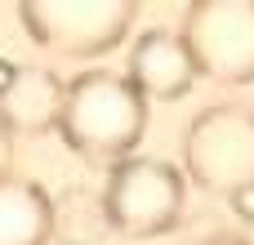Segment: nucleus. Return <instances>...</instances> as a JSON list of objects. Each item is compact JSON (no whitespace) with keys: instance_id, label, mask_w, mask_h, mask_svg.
I'll list each match as a JSON object with an SVG mask.
<instances>
[{"instance_id":"nucleus-9","label":"nucleus","mask_w":254,"mask_h":245,"mask_svg":"<svg viewBox=\"0 0 254 245\" xmlns=\"http://www.w3.org/2000/svg\"><path fill=\"white\" fill-rule=\"evenodd\" d=\"M228 210H232V214L241 219V228H250V223H254V183L228 196Z\"/></svg>"},{"instance_id":"nucleus-11","label":"nucleus","mask_w":254,"mask_h":245,"mask_svg":"<svg viewBox=\"0 0 254 245\" xmlns=\"http://www.w3.org/2000/svg\"><path fill=\"white\" fill-rule=\"evenodd\" d=\"M18 67H22V62H13V58H0V94H4V89L13 85V76H18Z\"/></svg>"},{"instance_id":"nucleus-3","label":"nucleus","mask_w":254,"mask_h":245,"mask_svg":"<svg viewBox=\"0 0 254 245\" xmlns=\"http://www.w3.org/2000/svg\"><path fill=\"white\" fill-rule=\"evenodd\" d=\"M183 170L201 192L232 196L254 183V107L210 103L188 121Z\"/></svg>"},{"instance_id":"nucleus-4","label":"nucleus","mask_w":254,"mask_h":245,"mask_svg":"<svg viewBox=\"0 0 254 245\" xmlns=\"http://www.w3.org/2000/svg\"><path fill=\"white\" fill-rule=\"evenodd\" d=\"M138 18L129 0H22L18 22L27 36L63 58H94L116 49Z\"/></svg>"},{"instance_id":"nucleus-8","label":"nucleus","mask_w":254,"mask_h":245,"mask_svg":"<svg viewBox=\"0 0 254 245\" xmlns=\"http://www.w3.org/2000/svg\"><path fill=\"white\" fill-rule=\"evenodd\" d=\"M54 201L31 179H0V245H49L54 237Z\"/></svg>"},{"instance_id":"nucleus-13","label":"nucleus","mask_w":254,"mask_h":245,"mask_svg":"<svg viewBox=\"0 0 254 245\" xmlns=\"http://www.w3.org/2000/svg\"><path fill=\"white\" fill-rule=\"evenodd\" d=\"M241 237H246V245H254V223L246 228V232H241Z\"/></svg>"},{"instance_id":"nucleus-2","label":"nucleus","mask_w":254,"mask_h":245,"mask_svg":"<svg viewBox=\"0 0 254 245\" xmlns=\"http://www.w3.org/2000/svg\"><path fill=\"white\" fill-rule=\"evenodd\" d=\"M183 174L161 156H129L107 170L103 183V223L129 241H152L179 228L183 219Z\"/></svg>"},{"instance_id":"nucleus-10","label":"nucleus","mask_w":254,"mask_h":245,"mask_svg":"<svg viewBox=\"0 0 254 245\" xmlns=\"http://www.w3.org/2000/svg\"><path fill=\"white\" fill-rule=\"evenodd\" d=\"M9 165H13V134L0 125V179H9Z\"/></svg>"},{"instance_id":"nucleus-1","label":"nucleus","mask_w":254,"mask_h":245,"mask_svg":"<svg viewBox=\"0 0 254 245\" xmlns=\"http://www.w3.org/2000/svg\"><path fill=\"white\" fill-rule=\"evenodd\" d=\"M147 129L143 89L112 67H85L67 80V103L58 116L63 143L85 161H129Z\"/></svg>"},{"instance_id":"nucleus-5","label":"nucleus","mask_w":254,"mask_h":245,"mask_svg":"<svg viewBox=\"0 0 254 245\" xmlns=\"http://www.w3.org/2000/svg\"><path fill=\"white\" fill-rule=\"evenodd\" d=\"M179 36L192 49L201 76L219 85L254 80V0H201L188 4Z\"/></svg>"},{"instance_id":"nucleus-12","label":"nucleus","mask_w":254,"mask_h":245,"mask_svg":"<svg viewBox=\"0 0 254 245\" xmlns=\"http://www.w3.org/2000/svg\"><path fill=\"white\" fill-rule=\"evenodd\" d=\"M205 245H246V237L237 232V237H214V241H205Z\"/></svg>"},{"instance_id":"nucleus-7","label":"nucleus","mask_w":254,"mask_h":245,"mask_svg":"<svg viewBox=\"0 0 254 245\" xmlns=\"http://www.w3.org/2000/svg\"><path fill=\"white\" fill-rule=\"evenodd\" d=\"M63 103H67V80L54 71V67H40V62H22L13 85L0 94V125L18 138V134H49L58 129V116H63Z\"/></svg>"},{"instance_id":"nucleus-6","label":"nucleus","mask_w":254,"mask_h":245,"mask_svg":"<svg viewBox=\"0 0 254 245\" xmlns=\"http://www.w3.org/2000/svg\"><path fill=\"white\" fill-rule=\"evenodd\" d=\"M125 76L143 89V98H161V103H174L183 98L192 85H196V62H192V49L179 31L170 27H147L134 45H129V67Z\"/></svg>"}]
</instances>
